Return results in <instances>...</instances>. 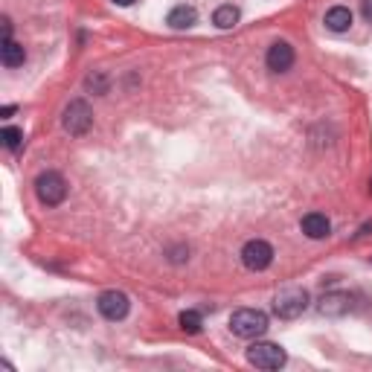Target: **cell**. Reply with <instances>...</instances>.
<instances>
[{"mask_svg":"<svg viewBox=\"0 0 372 372\" xmlns=\"http://www.w3.org/2000/svg\"><path fill=\"white\" fill-rule=\"evenodd\" d=\"M230 332L236 338H244V341H256L268 332V314L259 311V308H239L230 317Z\"/></svg>","mask_w":372,"mask_h":372,"instance_id":"1","label":"cell"},{"mask_svg":"<svg viewBox=\"0 0 372 372\" xmlns=\"http://www.w3.org/2000/svg\"><path fill=\"white\" fill-rule=\"evenodd\" d=\"M61 126H64L67 134L84 137L87 131H91V126H94V111H91V105H87L84 99H70V102L64 105Z\"/></svg>","mask_w":372,"mask_h":372,"instance_id":"2","label":"cell"},{"mask_svg":"<svg viewBox=\"0 0 372 372\" xmlns=\"http://www.w3.org/2000/svg\"><path fill=\"white\" fill-rule=\"evenodd\" d=\"M306 308H308V291L299 288V285L282 288L274 299V311H276V317H282V320H297Z\"/></svg>","mask_w":372,"mask_h":372,"instance_id":"3","label":"cell"},{"mask_svg":"<svg viewBox=\"0 0 372 372\" xmlns=\"http://www.w3.org/2000/svg\"><path fill=\"white\" fill-rule=\"evenodd\" d=\"M285 361H288V355L279 343L256 341L247 346V364H253L256 369H279V366H285Z\"/></svg>","mask_w":372,"mask_h":372,"instance_id":"4","label":"cell"},{"mask_svg":"<svg viewBox=\"0 0 372 372\" xmlns=\"http://www.w3.org/2000/svg\"><path fill=\"white\" fill-rule=\"evenodd\" d=\"M35 195H38V201L47 207H59L67 198V181L59 172H41L38 178H35Z\"/></svg>","mask_w":372,"mask_h":372,"instance_id":"5","label":"cell"},{"mask_svg":"<svg viewBox=\"0 0 372 372\" xmlns=\"http://www.w3.org/2000/svg\"><path fill=\"white\" fill-rule=\"evenodd\" d=\"M274 262V247L265 239H251L241 247V265L247 271H265Z\"/></svg>","mask_w":372,"mask_h":372,"instance_id":"6","label":"cell"},{"mask_svg":"<svg viewBox=\"0 0 372 372\" xmlns=\"http://www.w3.org/2000/svg\"><path fill=\"white\" fill-rule=\"evenodd\" d=\"M96 308L99 314L105 317V320H126L128 317V308H131V299L128 294H122V291H102L99 299H96Z\"/></svg>","mask_w":372,"mask_h":372,"instance_id":"7","label":"cell"},{"mask_svg":"<svg viewBox=\"0 0 372 372\" xmlns=\"http://www.w3.org/2000/svg\"><path fill=\"white\" fill-rule=\"evenodd\" d=\"M317 311L323 317H346L352 311V297L346 291H329V294H323L320 303H317Z\"/></svg>","mask_w":372,"mask_h":372,"instance_id":"8","label":"cell"},{"mask_svg":"<svg viewBox=\"0 0 372 372\" xmlns=\"http://www.w3.org/2000/svg\"><path fill=\"white\" fill-rule=\"evenodd\" d=\"M265 61H268V70H274V73H285V70H291V64H294V47L288 41H274L268 47Z\"/></svg>","mask_w":372,"mask_h":372,"instance_id":"9","label":"cell"},{"mask_svg":"<svg viewBox=\"0 0 372 372\" xmlns=\"http://www.w3.org/2000/svg\"><path fill=\"white\" fill-rule=\"evenodd\" d=\"M299 227H303V233L308 239H326L332 233V221L323 212H308V216H303V221H299Z\"/></svg>","mask_w":372,"mask_h":372,"instance_id":"10","label":"cell"},{"mask_svg":"<svg viewBox=\"0 0 372 372\" xmlns=\"http://www.w3.org/2000/svg\"><path fill=\"white\" fill-rule=\"evenodd\" d=\"M195 21H198V12H195V6H186V3L174 6V9L166 15V24H169L172 29H189Z\"/></svg>","mask_w":372,"mask_h":372,"instance_id":"11","label":"cell"},{"mask_svg":"<svg viewBox=\"0 0 372 372\" xmlns=\"http://www.w3.org/2000/svg\"><path fill=\"white\" fill-rule=\"evenodd\" d=\"M0 61H3L6 67H21L27 61V50L12 38H3L0 41Z\"/></svg>","mask_w":372,"mask_h":372,"instance_id":"12","label":"cell"},{"mask_svg":"<svg viewBox=\"0 0 372 372\" xmlns=\"http://www.w3.org/2000/svg\"><path fill=\"white\" fill-rule=\"evenodd\" d=\"M349 27H352V12H349V6H332L326 12V29H332V32H346Z\"/></svg>","mask_w":372,"mask_h":372,"instance_id":"13","label":"cell"},{"mask_svg":"<svg viewBox=\"0 0 372 372\" xmlns=\"http://www.w3.org/2000/svg\"><path fill=\"white\" fill-rule=\"evenodd\" d=\"M239 17H241L239 6L224 3V6H218V9H216V15H212V24H216L218 29H233V27L239 24Z\"/></svg>","mask_w":372,"mask_h":372,"instance_id":"14","label":"cell"},{"mask_svg":"<svg viewBox=\"0 0 372 372\" xmlns=\"http://www.w3.org/2000/svg\"><path fill=\"white\" fill-rule=\"evenodd\" d=\"M84 87H87V91H91V94L102 96V94H108L111 82H108V76H105V73H99V70H96V73H91V76L84 79Z\"/></svg>","mask_w":372,"mask_h":372,"instance_id":"15","label":"cell"},{"mask_svg":"<svg viewBox=\"0 0 372 372\" xmlns=\"http://www.w3.org/2000/svg\"><path fill=\"white\" fill-rule=\"evenodd\" d=\"M0 140H3V146L9 151H17V149H21V143H24V131L15 128V126H6L3 131H0Z\"/></svg>","mask_w":372,"mask_h":372,"instance_id":"16","label":"cell"},{"mask_svg":"<svg viewBox=\"0 0 372 372\" xmlns=\"http://www.w3.org/2000/svg\"><path fill=\"white\" fill-rule=\"evenodd\" d=\"M178 323H181V329H184V332L198 334V332H201V326H204V317H201L198 311H184V314L178 317Z\"/></svg>","mask_w":372,"mask_h":372,"instance_id":"17","label":"cell"},{"mask_svg":"<svg viewBox=\"0 0 372 372\" xmlns=\"http://www.w3.org/2000/svg\"><path fill=\"white\" fill-rule=\"evenodd\" d=\"M361 12H364V17L372 24V0H361Z\"/></svg>","mask_w":372,"mask_h":372,"instance_id":"18","label":"cell"},{"mask_svg":"<svg viewBox=\"0 0 372 372\" xmlns=\"http://www.w3.org/2000/svg\"><path fill=\"white\" fill-rule=\"evenodd\" d=\"M12 114H15V105H6V108H3V111H0V117H3V119H9Z\"/></svg>","mask_w":372,"mask_h":372,"instance_id":"19","label":"cell"},{"mask_svg":"<svg viewBox=\"0 0 372 372\" xmlns=\"http://www.w3.org/2000/svg\"><path fill=\"white\" fill-rule=\"evenodd\" d=\"M111 3H117V6H134L137 0H111Z\"/></svg>","mask_w":372,"mask_h":372,"instance_id":"20","label":"cell"},{"mask_svg":"<svg viewBox=\"0 0 372 372\" xmlns=\"http://www.w3.org/2000/svg\"><path fill=\"white\" fill-rule=\"evenodd\" d=\"M369 189H372V181H369Z\"/></svg>","mask_w":372,"mask_h":372,"instance_id":"21","label":"cell"}]
</instances>
